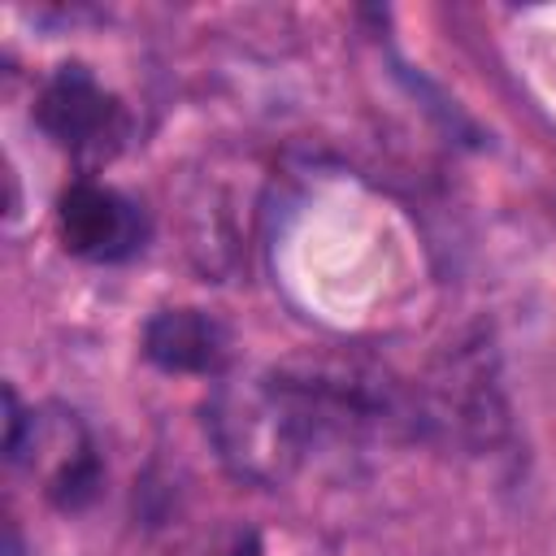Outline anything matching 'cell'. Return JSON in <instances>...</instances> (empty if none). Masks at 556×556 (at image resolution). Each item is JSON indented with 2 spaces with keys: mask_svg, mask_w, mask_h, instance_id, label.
Returning a JSON list of instances; mask_svg holds the SVG:
<instances>
[{
  "mask_svg": "<svg viewBox=\"0 0 556 556\" xmlns=\"http://www.w3.org/2000/svg\"><path fill=\"white\" fill-rule=\"evenodd\" d=\"M35 122L52 143L74 156H104L126 135V109L113 91L96 83L87 65H61L43 83L35 100Z\"/></svg>",
  "mask_w": 556,
  "mask_h": 556,
  "instance_id": "4",
  "label": "cell"
},
{
  "mask_svg": "<svg viewBox=\"0 0 556 556\" xmlns=\"http://www.w3.org/2000/svg\"><path fill=\"white\" fill-rule=\"evenodd\" d=\"M204 430L226 469L256 486L287 482L304 469L308 456L321 452L313 408L287 361L261 374L217 382L204 404Z\"/></svg>",
  "mask_w": 556,
  "mask_h": 556,
  "instance_id": "1",
  "label": "cell"
},
{
  "mask_svg": "<svg viewBox=\"0 0 556 556\" xmlns=\"http://www.w3.org/2000/svg\"><path fill=\"white\" fill-rule=\"evenodd\" d=\"M143 356L165 374H222L230 330L204 308H161L143 326Z\"/></svg>",
  "mask_w": 556,
  "mask_h": 556,
  "instance_id": "6",
  "label": "cell"
},
{
  "mask_svg": "<svg viewBox=\"0 0 556 556\" xmlns=\"http://www.w3.org/2000/svg\"><path fill=\"white\" fill-rule=\"evenodd\" d=\"M235 556H261V543H256V539L248 534V539H243V543L235 547Z\"/></svg>",
  "mask_w": 556,
  "mask_h": 556,
  "instance_id": "7",
  "label": "cell"
},
{
  "mask_svg": "<svg viewBox=\"0 0 556 556\" xmlns=\"http://www.w3.org/2000/svg\"><path fill=\"white\" fill-rule=\"evenodd\" d=\"M421 430H439L473 452L491 447L508 430V408L495 382V356L486 343H465L430 374V387L417 395Z\"/></svg>",
  "mask_w": 556,
  "mask_h": 556,
  "instance_id": "2",
  "label": "cell"
},
{
  "mask_svg": "<svg viewBox=\"0 0 556 556\" xmlns=\"http://www.w3.org/2000/svg\"><path fill=\"white\" fill-rule=\"evenodd\" d=\"M56 235H61L65 252L96 261V265H113L143 248L148 222H143L139 204L130 195H122L117 187L78 178L56 200Z\"/></svg>",
  "mask_w": 556,
  "mask_h": 556,
  "instance_id": "5",
  "label": "cell"
},
{
  "mask_svg": "<svg viewBox=\"0 0 556 556\" xmlns=\"http://www.w3.org/2000/svg\"><path fill=\"white\" fill-rule=\"evenodd\" d=\"M4 400H9V430H4L9 460L39 469L52 504L61 508L91 504L100 491V456L83 421L74 413H22L13 391Z\"/></svg>",
  "mask_w": 556,
  "mask_h": 556,
  "instance_id": "3",
  "label": "cell"
}]
</instances>
